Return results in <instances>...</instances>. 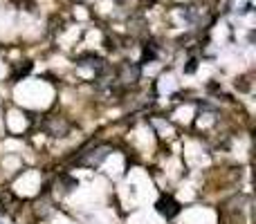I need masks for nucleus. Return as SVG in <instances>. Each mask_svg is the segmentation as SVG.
Returning <instances> with one entry per match:
<instances>
[{
  "label": "nucleus",
  "mask_w": 256,
  "mask_h": 224,
  "mask_svg": "<svg viewBox=\"0 0 256 224\" xmlns=\"http://www.w3.org/2000/svg\"><path fill=\"white\" fill-rule=\"evenodd\" d=\"M155 209H158V213L162 218H166V220H173V218L180 213V204H178L171 195H162V198L158 200V204H155Z\"/></svg>",
  "instance_id": "obj_2"
},
{
  "label": "nucleus",
  "mask_w": 256,
  "mask_h": 224,
  "mask_svg": "<svg viewBox=\"0 0 256 224\" xmlns=\"http://www.w3.org/2000/svg\"><path fill=\"white\" fill-rule=\"evenodd\" d=\"M0 211H2V204H0Z\"/></svg>",
  "instance_id": "obj_5"
},
{
  "label": "nucleus",
  "mask_w": 256,
  "mask_h": 224,
  "mask_svg": "<svg viewBox=\"0 0 256 224\" xmlns=\"http://www.w3.org/2000/svg\"><path fill=\"white\" fill-rule=\"evenodd\" d=\"M137 79H140V65H135V63H124V65L120 67L117 81L128 85V83H137Z\"/></svg>",
  "instance_id": "obj_3"
},
{
  "label": "nucleus",
  "mask_w": 256,
  "mask_h": 224,
  "mask_svg": "<svg viewBox=\"0 0 256 224\" xmlns=\"http://www.w3.org/2000/svg\"><path fill=\"white\" fill-rule=\"evenodd\" d=\"M112 153V148L110 146H94V148H90V150H86V153H81L79 157L74 159V164L76 166H86V168H99L104 162L108 159V155Z\"/></svg>",
  "instance_id": "obj_1"
},
{
  "label": "nucleus",
  "mask_w": 256,
  "mask_h": 224,
  "mask_svg": "<svg viewBox=\"0 0 256 224\" xmlns=\"http://www.w3.org/2000/svg\"><path fill=\"white\" fill-rule=\"evenodd\" d=\"M68 121L63 117H50L48 119V123H45V130L50 132L52 137H63L68 132Z\"/></svg>",
  "instance_id": "obj_4"
}]
</instances>
